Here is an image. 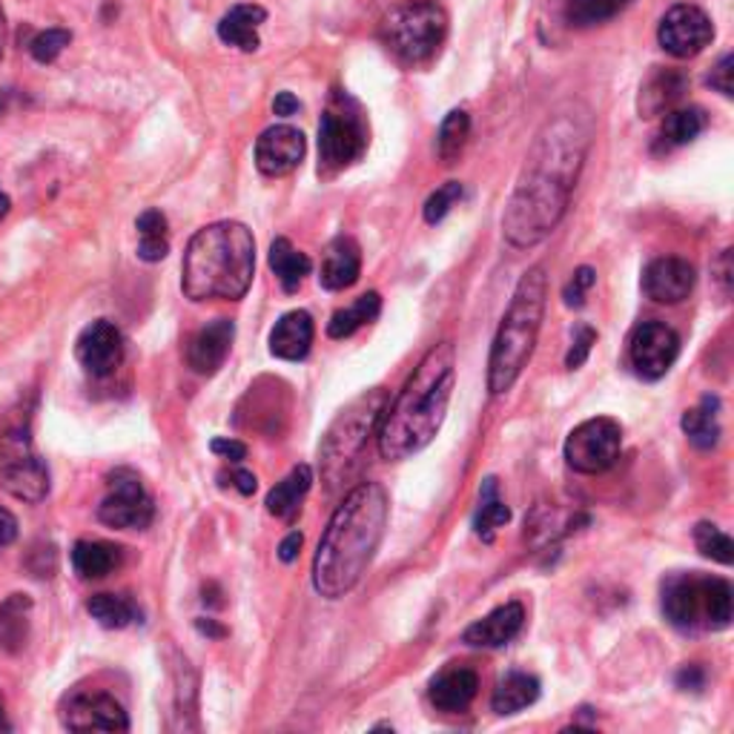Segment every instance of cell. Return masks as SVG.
I'll return each mask as SVG.
<instances>
[{
    "label": "cell",
    "mask_w": 734,
    "mask_h": 734,
    "mask_svg": "<svg viewBox=\"0 0 734 734\" xmlns=\"http://www.w3.org/2000/svg\"><path fill=\"white\" fill-rule=\"evenodd\" d=\"M591 138L594 115L579 101H565L545 118L505 204L502 236L508 245L526 250L556 230L583 172Z\"/></svg>",
    "instance_id": "6da1fadb"
},
{
    "label": "cell",
    "mask_w": 734,
    "mask_h": 734,
    "mask_svg": "<svg viewBox=\"0 0 734 734\" xmlns=\"http://www.w3.org/2000/svg\"><path fill=\"white\" fill-rule=\"evenodd\" d=\"M391 502L379 483H362L327 522L313 556V588L325 600H339L359 586L385 540Z\"/></svg>",
    "instance_id": "7a4b0ae2"
},
{
    "label": "cell",
    "mask_w": 734,
    "mask_h": 734,
    "mask_svg": "<svg viewBox=\"0 0 734 734\" xmlns=\"http://www.w3.org/2000/svg\"><path fill=\"white\" fill-rule=\"evenodd\" d=\"M456 382V350L451 341H439L425 353L410 379L396 396L394 405H387L382 416V428L376 433L382 460L399 462L437 439L439 428L445 422L448 402Z\"/></svg>",
    "instance_id": "3957f363"
},
{
    "label": "cell",
    "mask_w": 734,
    "mask_h": 734,
    "mask_svg": "<svg viewBox=\"0 0 734 734\" xmlns=\"http://www.w3.org/2000/svg\"><path fill=\"white\" fill-rule=\"evenodd\" d=\"M256 275V238L241 222L201 227L184 252L181 290L190 302H238Z\"/></svg>",
    "instance_id": "277c9868"
},
{
    "label": "cell",
    "mask_w": 734,
    "mask_h": 734,
    "mask_svg": "<svg viewBox=\"0 0 734 734\" xmlns=\"http://www.w3.org/2000/svg\"><path fill=\"white\" fill-rule=\"evenodd\" d=\"M549 302V275L542 264L526 270L513 290V298L502 316L494 348L488 359V391L494 396L505 394L517 385L520 373L526 371L528 359L537 348L542 316Z\"/></svg>",
    "instance_id": "5b68a950"
},
{
    "label": "cell",
    "mask_w": 734,
    "mask_h": 734,
    "mask_svg": "<svg viewBox=\"0 0 734 734\" xmlns=\"http://www.w3.org/2000/svg\"><path fill=\"white\" fill-rule=\"evenodd\" d=\"M387 405H391V394L385 387H373L350 402L327 428L319 445L321 479L327 483V488L339 490L353 476L364 448H368V439L376 433Z\"/></svg>",
    "instance_id": "8992f818"
},
{
    "label": "cell",
    "mask_w": 734,
    "mask_h": 734,
    "mask_svg": "<svg viewBox=\"0 0 734 734\" xmlns=\"http://www.w3.org/2000/svg\"><path fill=\"white\" fill-rule=\"evenodd\" d=\"M663 614L677 631L705 634L732 625V586L700 572L671 574L663 583Z\"/></svg>",
    "instance_id": "52a82bcc"
},
{
    "label": "cell",
    "mask_w": 734,
    "mask_h": 734,
    "mask_svg": "<svg viewBox=\"0 0 734 734\" xmlns=\"http://www.w3.org/2000/svg\"><path fill=\"white\" fill-rule=\"evenodd\" d=\"M448 12L439 0H399L379 26V37L405 67H422L445 44Z\"/></svg>",
    "instance_id": "ba28073f"
},
{
    "label": "cell",
    "mask_w": 734,
    "mask_h": 734,
    "mask_svg": "<svg viewBox=\"0 0 734 734\" xmlns=\"http://www.w3.org/2000/svg\"><path fill=\"white\" fill-rule=\"evenodd\" d=\"M371 144V129L362 106L350 95H334L319 121V176H336L350 163L362 161Z\"/></svg>",
    "instance_id": "9c48e42d"
},
{
    "label": "cell",
    "mask_w": 734,
    "mask_h": 734,
    "mask_svg": "<svg viewBox=\"0 0 734 734\" xmlns=\"http://www.w3.org/2000/svg\"><path fill=\"white\" fill-rule=\"evenodd\" d=\"M0 488L21 502L37 505L49 494V471L32 445L30 425H9L0 433Z\"/></svg>",
    "instance_id": "30bf717a"
},
{
    "label": "cell",
    "mask_w": 734,
    "mask_h": 734,
    "mask_svg": "<svg viewBox=\"0 0 734 734\" xmlns=\"http://www.w3.org/2000/svg\"><path fill=\"white\" fill-rule=\"evenodd\" d=\"M623 451V428L609 416L586 419L565 439V462L577 474H602L609 471Z\"/></svg>",
    "instance_id": "8fae6325"
},
{
    "label": "cell",
    "mask_w": 734,
    "mask_h": 734,
    "mask_svg": "<svg viewBox=\"0 0 734 734\" xmlns=\"http://www.w3.org/2000/svg\"><path fill=\"white\" fill-rule=\"evenodd\" d=\"M156 517V505L144 488L142 476L118 467L110 474L104 502L98 505V520L115 531H142Z\"/></svg>",
    "instance_id": "7c38bea8"
},
{
    "label": "cell",
    "mask_w": 734,
    "mask_h": 734,
    "mask_svg": "<svg viewBox=\"0 0 734 734\" xmlns=\"http://www.w3.org/2000/svg\"><path fill=\"white\" fill-rule=\"evenodd\" d=\"M680 357V336L660 321H645L629 341V362L640 379L657 382Z\"/></svg>",
    "instance_id": "4fadbf2b"
},
{
    "label": "cell",
    "mask_w": 734,
    "mask_h": 734,
    "mask_svg": "<svg viewBox=\"0 0 734 734\" xmlns=\"http://www.w3.org/2000/svg\"><path fill=\"white\" fill-rule=\"evenodd\" d=\"M60 723L69 732H126L129 718L110 691H72L60 705Z\"/></svg>",
    "instance_id": "5bb4252c"
},
{
    "label": "cell",
    "mask_w": 734,
    "mask_h": 734,
    "mask_svg": "<svg viewBox=\"0 0 734 734\" xmlns=\"http://www.w3.org/2000/svg\"><path fill=\"white\" fill-rule=\"evenodd\" d=\"M657 41L675 58H695L714 41V26L700 7L677 3L663 15Z\"/></svg>",
    "instance_id": "9a60e30c"
},
{
    "label": "cell",
    "mask_w": 734,
    "mask_h": 734,
    "mask_svg": "<svg viewBox=\"0 0 734 734\" xmlns=\"http://www.w3.org/2000/svg\"><path fill=\"white\" fill-rule=\"evenodd\" d=\"M75 357L90 376H112L124 362V336L112 321H92V325L83 327L78 341H75Z\"/></svg>",
    "instance_id": "2e32d148"
},
{
    "label": "cell",
    "mask_w": 734,
    "mask_h": 734,
    "mask_svg": "<svg viewBox=\"0 0 734 734\" xmlns=\"http://www.w3.org/2000/svg\"><path fill=\"white\" fill-rule=\"evenodd\" d=\"M305 153L307 142L302 129L287 124L270 126L256 142V167L261 170V176L282 179V176H290L298 163L305 161Z\"/></svg>",
    "instance_id": "e0dca14e"
},
{
    "label": "cell",
    "mask_w": 734,
    "mask_h": 734,
    "mask_svg": "<svg viewBox=\"0 0 734 734\" xmlns=\"http://www.w3.org/2000/svg\"><path fill=\"white\" fill-rule=\"evenodd\" d=\"M695 268L686 259H675V256H663L654 259L648 268L643 270V293L657 305H680L682 298H689L695 290Z\"/></svg>",
    "instance_id": "ac0fdd59"
},
{
    "label": "cell",
    "mask_w": 734,
    "mask_h": 734,
    "mask_svg": "<svg viewBox=\"0 0 734 734\" xmlns=\"http://www.w3.org/2000/svg\"><path fill=\"white\" fill-rule=\"evenodd\" d=\"M233 339H236V325L230 319L210 321L187 345V364L199 376H213L230 357Z\"/></svg>",
    "instance_id": "d6986e66"
},
{
    "label": "cell",
    "mask_w": 734,
    "mask_h": 734,
    "mask_svg": "<svg viewBox=\"0 0 734 734\" xmlns=\"http://www.w3.org/2000/svg\"><path fill=\"white\" fill-rule=\"evenodd\" d=\"M522 625H526L522 602H505V606L490 611L488 617L467 625L462 631V643L471 645V648H502V645H508L520 634Z\"/></svg>",
    "instance_id": "ffe728a7"
},
{
    "label": "cell",
    "mask_w": 734,
    "mask_h": 734,
    "mask_svg": "<svg viewBox=\"0 0 734 734\" xmlns=\"http://www.w3.org/2000/svg\"><path fill=\"white\" fill-rule=\"evenodd\" d=\"M362 273V250L350 236H339L327 245L321 256L319 284L325 290H348L359 282Z\"/></svg>",
    "instance_id": "44dd1931"
},
{
    "label": "cell",
    "mask_w": 734,
    "mask_h": 734,
    "mask_svg": "<svg viewBox=\"0 0 734 734\" xmlns=\"http://www.w3.org/2000/svg\"><path fill=\"white\" fill-rule=\"evenodd\" d=\"M313 334H316V327H313L310 313H284L282 319L275 321L273 330H270V353L275 359H284V362H302L310 353Z\"/></svg>",
    "instance_id": "7402d4cb"
},
{
    "label": "cell",
    "mask_w": 734,
    "mask_h": 734,
    "mask_svg": "<svg viewBox=\"0 0 734 734\" xmlns=\"http://www.w3.org/2000/svg\"><path fill=\"white\" fill-rule=\"evenodd\" d=\"M476 691H479V677L474 668H445L442 675L430 680L428 698L437 705L439 712H465L467 705L474 703Z\"/></svg>",
    "instance_id": "603a6c76"
},
{
    "label": "cell",
    "mask_w": 734,
    "mask_h": 734,
    "mask_svg": "<svg viewBox=\"0 0 734 734\" xmlns=\"http://www.w3.org/2000/svg\"><path fill=\"white\" fill-rule=\"evenodd\" d=\"M689 90V78L680 69H654L645 83L640 87L637 110L643 118H657L663 112H671V106Z\"/></svg>",
    "instance_id": "cb8c5ba5"
},
{
    "label": "cell",
    "mask_w": 734,
    "mask_h": 734,
    "mask_svg": "<svg viewBox=\"0 0 734 734\" xmlns=\"http://www.w3.org/2000/svg\"><path fill=\"white\" fill-rule=\"evenodd\" d=\"M268 21V12L259 3H238L218 23V37L227 46H236L241 53L259 49V26Z\"/></svg>",
    "instance_id": "d4e9b609"
},
{
    "label": "cell",
    "mask_w": 734,
    "mask_h": 734,
    "mask_svg": "<svg viewBox=\"0 0 734 734\" xmlns=\"http://www.w3.org/2000/svg\"><path fill=\"white\" fill-rule=\"evenodd\" d=\"M121 549L104 540H78L72 549V568L81 579H104L121 565Z\"/></svg>",
    "instance_id": "484cf974"
},
{
    "label": "cell",
    "mask_w": 734,
    "mask_h": 734,
    "mask_svg": "<svg viewBox=\"0 0 734 734\" xmlns=\"http://www.w3.org/2000/svg\"><path fill=\"white\" fill-rule=\"evenodd\" d=\"M540 700V680L526 671H511L497 682L490 709L497 714H517Z\"/></svg>",
    "instance_id": "4316f807"
},
{
    "label": "cell",
    "mask_w": 734,
    "mask_h": 734,
    "mask_svg": "<svg viewBox=\"0 0 734 734\" xmlns=\"http://www.w3.org/2000/svg\"><path fill=\"white\" fill-rule=\"evenodd\" d=\"M32 600L26 594H12L0 602V652L18 654L30 637Z\"/></svg>",
    "instance_id": "83f0119b"
},
{
    "label": "cell",
    "mask_w": 734,
    "mask_h": 734,
    "mask_svg": "<svg viewBox=\"0 0 734 734\" xmlns=\"http://www.w3.org/2000/svg\"><path fill=\"white\" fill-rule=\"evenodd\" d=\"M313 485L310 465H296L284 476L282 483L275 485L268 494V511L279 520H293L296 511L302 508V499L307 497V490Z\"/></svg>",
    "instance_id": "f1b7e54d"
},
{
    "label": "cell",
    "mask_w": 734,
    "mask_h": 734,
    "mask_svg": "<svg viewBox=\"0 0 734 734\" xmlns=\"http://www.w3.org/2000/svg\"><path fill=\"white\" fill-rule=\"evenodd\" d=\"M682 433L689 437L691 445L714 448L720 442V399L714 394H705L691 410L682 414Z\"/></svg>",
    "instance_id": "f546056e"
},
{
    "label": "cell",
    "mask_w": 734,
    "mask_h": 734,
    "mask_svg": "<svg viewBox=\"0 0 734 734\" xmlns=\"http://www.w3.org/2000/svg\"><path fill=\"white\" fill-rule=\"evenodd\" d=\"M310 268L313 261L307 259L305 252L290 245L287 238H275L273 245H270V270L282 282L284 293H296L302 282H305V275H310Z\"/></svg>",
    "instance_id": "4dcf8cb0"
},
{
    "label": "cell",
    "mask_w": 734,
    "mask_h": 734,
    "mask_svg": "<svg viewBox=\"0 0 734 734\" xmlns=\"http://www.w3.org/2000/svg\"><path fill=\"white\" fill-rule=\"evenodd\" d=\"M135 230H138V259L147 261V264L167 259V252H170V224H167V215L161 210H144L138 215V222H135Z\"/></svg>",
    "instance_id": "1f68e13d"
},
{
    "label": "cell",
    "mask_w": 734,
    "mask_h": 734,
    "mask_svg": "<svg viewBox=\"0 0 734 734\" xmlns=\"http://www.w3.org/2000/svg\"><path fill=\"white\" fill-rule=\"evenodd\" d=\"M379 310H382V296H379L376 290H371V293L359 296L350 307L334 313V319L327 321V336L330 339H348V336L357 334L359 327L371 325L379 316Z\"/></svg>",
    "instance_id": "d6a6232c"
},
{
    "label": "cell",
    "mask_w": 734,
    "mask_h": 734,
    "mask_svg": "<svg viewBox=\"0 0 734 734\" xmlns=\"http://www.w3.org/2000/svg\"><path fill=\"white\" fill-rule=\"evenodd\" d=\"M709 126V115L700 106H686V110L666 112L660 129V147L675 149L682 144H691Z\"/></svg>",
    "instance_id": "836d02e7"
},
{
    "label": "cell",
    "mask_w": 734,
    "mask_h": 734,
    "mask_svg": "<svg viewBox=\"0 0 734 734\" xmlns=\"http://www.w3.org/2000/svg\"><path fill=\"white\" fill-rule=\"evenodd\" d=\"M87 611L104 629H126V625L142 620L138 606L129 597H121V594H95V597L87 600Z\"/></svg>",
    "instance_id": "e575fe53"
},
{
    "label": "cell",
    "mask_w": 734,
    "mask_h": 734,
    "mask_svg": "<svg viewBox=\"0 0 734 734\" xmlns=\"http://www.w3.org/2000/svg\"><path fill=\"white\" fill-rule=\"evenodd\" d=\"M508 520H511V511H508V505L499 499L497 479L488 476L483 483V490H479V508H476L474 513L476 537H483L485 542H490L494 540V531H497L499 526H505Z\"/></svg>",
    "instance_id": "d590c367"
},
{
    "label": "cell",
    "mask_w": 734,
    "mask_h": 734,
    "mask_svg": "<svg viewBox=\"0 0 734 734\" xmlns=\"http://www.w3.org/2000/svg\"><path fill=\"white\" fill-rule=\"evenodd\" d=\"M471 135V115L465 110L448 112L437 133V156L442 163H453L462 156V149Z\"/></svg>",
    "instance_id": "8d00e7d4"
},
{
    "label": "cell",
    "mask_w": 734,
    "mask_h": 734,
    "mask_svg": "<svg viewBox=\"0 0 734 734\" xmlns=\"http://www.w3.org/2000/svg\"><path fill=\"white\" fill-rule=\"evenodd\" d=\"M631 0H568L565 7V21L577 26V30H588V26H600V23L611 21L629 7Z\"/></svg>",
    "instance_id": "74e56055"
},
{
    "label": "cell",
    "mask_w": 734,
    "mask_h": 734,
    "mask_svg": "<svg viewBox=\"0 0 734 734\" xmlns=\"http://www.w3.org/2000/svg\"><path fill=\"white\" fill-rule=\"evenodd\" d=\"M695 545H698L700 554H705L709 560L720 565H732L734 563V545L729 540V534H723L718 526L712 522H698L695 528Z\"/></svg>",
    "instance_id": "f35d334b"
},
{
    "label": "cell",
    "mask_w": 734,
    "mask_h": 734,
    "mask_svg": "<svg viewBox=\"0 0 734 734\" xmlns=\"http://www.w3.org/2000/svg\"><path fill=\"white\" fill-rule=\"evenodd\" d=\"M69 44H72V32L53 26V30H44L37 32V35H32L26 49H30V55L37 60V64H53Z\"/></svg>",
    "instance_id": "ab89813d"
},
{
    "label": "cell",
    "mask_w": 734,
    "mask_h": 734,
    "mask_svg": "<svg viewBox=\"0 0 734 734\" xmlns=\"http://www.w3.org/2000/svg\"><path fill=\"white\" fill-rule=\"evenodd\" d=\"M462 199V184L460 181H448V184H442L437 190V193H430V199L425 201V222L428 224H439L442 218H445L448 213H451V207L456 204V201Z\"/></svg>",
    "instance_id": "60d3db41"
},
{
    "label": "cell",
    "mask_w": 734,
    "mask_h": 734,
    "mask_svg": "<svg viewBox=\"0 0 734 734\" xmlns=\"http://www.w3.org/2000/svg\"><path fill=\"white\" fill-rule=\"evenodd\" d=\"M594 341H597V330H594L591 325H577L572 339V350H568V357H565V368H568V371H577V368L586 364Z\"/></svg>",
    "instance_id": "b9f144b4"
},
{
    "label": "cell",
    "mask_w": 734,
    "mask_h": 734,
    "mask_svg": "<svg viewBox=\"0 0 734 734\" xmlns=\"http://www.w3.org/2000/svg\"><path fill=\"white\" fill-rule=\"evenodd\" d=\"M597 282V273L591 268H577L572 275V282L565 284L563 298L568 307H583L586 305V293L594 287Z\"/></svg>",
    "instance_id": "7bdbcfd3"
},
{
    "label": "cell",
    "mask_w": 734,
    "mask_h": 734,
    "mask_svg": "<svg viewBox=\"0 0 734 734\" xmlns=\"http://www.w3.org/2000/svg\"><path fill=\"white\" fill-rule=\"evenodd\" d=\"M732 75H734V58L732 55H723L718 67L712 69V75H709V87L718 90L723 98H732L734 95Z\"/></svg>",
    "instance_id": "ee69618b"
},
{
    "label": "cell",
    "mask_w": 734,
    "mask_h": 734,
    "mask_svg": "<svg viewBox=\"0 0 734 734\" xmlns=\"http://www.w3.org/2000/svg\"><path fill=\"white\" fill-rule=\"evenodd\" d=\"M210 451H213L215 456H222V460H230V462H241L247 456L245 442H238V439H227V437L213 439V442H210Z\"/></svg>",
    "instance_id": "f6af8a7d"
},
{
    "label": "cell",
    "mask_w": 734,
    "mask_h": 734,
    "mask_svg": "<svg viewBox=\"0 0 734 734\" xmlns=\"http://www.w3.org/2000/svg\"><path fill=\"white\" fill-rule=\"evenodd\" d=\"M705 686V671L700 666H686L677 671V689L700 691Z\"/></svg>",
    "instance_id": "bcb514c9"
},
{
    "label": "cell",
    "mask_w": 734,
    "mask_h": 734,
    "mask_svg": "<svg viewBox=\"0 0 734 734\" xmlns=\"http://www.w3.org/2000/svg\"><path fill=\"white\" fill-rule=\"evenodd\" d=\"M18 540V520L15 513L0 508V549H9Z\"/></svg>",
    "instance_id": "7dc6e473"
},
{
    "label": "cell",
    "mask_w": 734,
    "mask_h": 734,
    "mask_svg": "<svg viewBox=\"0 0 734 734\" xmlns=\"http://www.w3.org/2000/svg\"><path fill=\"white\" fill-rule=\"evenodd\" d=\"M298 110H302V104H298V98L293 95V92H279V95L273 98V112L279 118H290V115H296Z\"/></svg>",
    "instance_id": "c3c4849f"
},
{
    "label": "cell",
    "mask_w": 734,
    "mask_h": 734,
    "mask_svg": "<svg viewBox=\"0 0 734 734\" xmlns=\"http://www.w3.org/2000/svg\"><path fill=\"white\" fill-rule=\"evenodd\" d=\"M302 545H305V537L298 534V531L284 537L282 545H279V556H282V563H293V560L298 556V551H302Z\"/></svg>",
    "instance_id": "681fc988"
},
{
    "label": "cell",
    "mask_w": 734,
    "mask_h": 734,
    "mask_svg": "<svg viewBox=\"0 0 734 734\" xmlns=\"http://www.w3.org/2000/svg\"><path fill=\"white\" fill-rule=\"evenodd\" d=\"M230 483L236 485L238 494H245V497L256 494V488H259V479H256V474H250V471H233Z\"/></svg>",
    "instance_id": "f907efd6"
},
{
    "label": "cell",
    "mask_w": 734,
    "mask_h": 734,
    "mask_svg": "<svg viewBox=\"0 0 734 734\" xmlns=\"http://www.w3.org/2000/svg\"><path fill=\"white\" fill-rule=\"evenodd\" d=\"M718 282L723 284V290L729 293V287H732V250H723V256H720L718 261Z\"/></svg>",
    "instance_id": "816d5d0a"
},
{
    "label": "cell",
    "mask_w": 734,
    "mask_h": 734,
    "mask_svg": "<svg viewBox=\"0 0 734 734\" xmlns=\"http://www.w3.org/2000/svg\"><path fill=\"white\" fill-rule=\"evenodd\" d=\"M195 629H199L201 634L213 637V640H222L224 634H227V629H222V625L215 623V620H195Z\"/></svg>",
    "instance_id": "f5cc1de1"
},
{
    "label": "cell",
    "mask_w": 734,
    "mask_h": 734,
    "mask_svg": "<svg viewBox=\"0 0 734 734\" xmlns=\"http://www.w3.org/2000/svg\"><path fill=\"white\" fill-rule=\"evenodd\" d=\"M9 210H12V201H9V195L3 193V190H0V222L7 218Z\"/></svg>",
    "instance_id": "db71d44e"
},
{
    "label": "cell",
    "mask_w": 734,
    "mask_h": 734,
    "mask_svg": "<svg viewBox=\"0 0 734 734\" xmlns=\"http://www.w3.org/2000/svg\"><path fill=\"white\" fill-rule=\"evenodd\" d=\"M12 729V723L7 720V712H3V700H0V732H9Z\"/></svg>",
    "instance_id": "11a10c76"
},
{
    "label": "cell",
    "mask_w": 734,
    "mask_h": 734,
    "mask_svg": "<svg viewBox=\"0 0 734 734\" xmlns=\"http://www.w3.org/2000/svg\"><path fill=\"white\" fill-rule=\"evenodd\" d=\"M3 37H7V23H3V9H0V58H3Z\"/></svg>",
    "instance_id": "9f6ffc18"
}]
</instances>
